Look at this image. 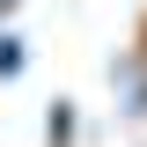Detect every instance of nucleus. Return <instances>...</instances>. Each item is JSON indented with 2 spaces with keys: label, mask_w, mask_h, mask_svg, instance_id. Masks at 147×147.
<instances>
[{
  "label": "nucleus",
  "mask_w": 147,
  "mask_h": 147,
  "mask_svg": "<svg viewBox=\"0 0 147 147\" xmlns=\"http://www.w3.org/2000/svg\"><path fill=\"white\" fill-rule=\"evenodd\" d=\"M110 88H118L125 118H147V44H132V52L110 66Z\"/></svg>",
  "instance_id": "obj_1"
},
{
  "label": "nucleus",
  "mask_w": 147,
  "mask_h": 147,
  "mask_svg": "<svg viewBox=\"0 0 147 147\" xmlns=\"http://www.w3.org/2000/svg\"><path fill=\"white\" fill-rule=\"evenodd\" d=\"M74 132H81V110H74L66 96H52V110H44V147H74Z\"/></svg>",
  "instance_id": "obj_2"
},
{
  "label": "nucleus",
  "mask_w": 147,
  "mask_h": 147,
  "mask_svg": "<svg viewBox=\"0 0 147 147\" xmlns=\"http://www.w3.org/2000/svg\"><path fill=\"white\" fill-rule=\"evenodd\" d=\"M22 66H30V44L0 22V81H22Z\"/></svg>",
  "instance_id": "obj_3"
},
{
  "label": "nucleus",
  "mask_w": 147,
  "mask_h": 147,
  "mask_svg": "<svg viewBox=\"0 0 147 147\" xmlns=\"http://www.w3.org/2000/svg\"><path fill=\"white\" fill-rule=\"evenodd\" d=\"M15 7H22V0H0V22H15Z\"/></svg>",
  "instance_id": "obj_4"
}]
</instances>
